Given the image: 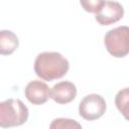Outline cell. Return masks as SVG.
Here are the masks:
<instances>
[{
  "label": "cell",
  "instance_id": "9c48e42d",
  "mask_svg": "<svg viewBox=\"0 0 129 129\" xmlns=\"http://www.w3.org/2000/svg\"><path fill=\"white\" fill-rule=\"evenodd\" d=\"M128 103H129V90L128 88H124L119 91L115 97V104L118 111L128 119Z\"/></svg>",
  "mask_w": 129,
  "mask_h": 129
},
{
  "label": "cell",
  "instance_id": "7a4b0ae2",
  "mask_svg": "<svg viewBox=\"0 0 129 129\" xmlns=\"http://www.w3.org/2000/svg\"><path fill=\"white\" fill-rule=\"evenodd\" d=\"M28 114V108L19 99H8L0 102V127L20 126L27 121Z\"/></svg>",
  "mask_w": 129,
  "mask_h": 129
},
{
  "label": "cell",
  "instance_id": "6da1fadb",
  "mask_svg": "<svg viewBox=\"0 0 129 129\" xmlns=\"http://www.w3.org/2000/svg\"><path fill=\"white\" fill-rule=\"evenodd\" d=\"M70 69L69 60L59 52L44 51L34 60V72L43 81L51 82L61 79Z\"/></svg>",
  "mask_w": 129,
  "mask_h": 129
},
{
  "label": "cell",
  "instance_id": "8992f818",
  "mask_svg": "<svg viewBox=\"0 0 129 129\" xmlns=\"http://www.w3.org/2000/svg\"><path fill=\"white\" fill-rule=\"evenodd\" d=\"M24 95L32 105H42L50 98V89L41 81H31L26 85Z\"/></svg>",
  "mask_w": 129,
  "mask_h": 129
},
{
  "label": "cell",
  "instance_id": "8fae6325",
  "mask_svg": "<svg viewBox=\"0 0 129 129\" xmlns=\"http://www.w3.org/2000/svg\"><path fill=\"white\" fill-rule=\"evenodd\" d=\"M80 3L85 11L96 13L105 3V0H80Z\"/></svg>",
  "mask_w": 129,
  "mask_h": 129
},
{
  "label": "cell",
  "instance_id": "52a82bcc",
  "mask_svg": "<svg viewBox=\"0 0 129 129\" xmlns=\"http://www.w3.org/2000/svg\"><path fill=\"white\" fill-rule=\"evenodd\" d=\"M77 96L76 85L69 81L56 83L50 89V98L57 104H69Z\"/></svg>",
  "mask_w": 129,
  "mask_h": 129
},
{
  "label": "cell",
  "instance_id": "5b68a950",
  "mask_svg": "<svg viewBox=\"0 0 129 129\" xmlns=\"http://www.w3.org/2000/svg\"><path fill=\"white\" fill-rule=\"evenodd\" d=\"M124 8L116 1H105L103 6L96 12L95 19L100 25H110L123 18Z\"/></svg>",
  "mask_w": 129,
  "mask_h": 129
},
{
  "label": "cell",
  "instance_id": "277c9868",
  "mask_svg": "<svg viewBox=\"0 0 129 129\" xmlns=\"http://www.w3.org/2000/svg\"><path fill=\"white\" fill-rule=\"evenodd\" d=\"M106 101L98 94H90L82 99L79 104L80 116L88 121H93L101 118L106 112Z\"/></svg>",
  "mask_w": 129,
  "mask_h": 129
},
{
  "label": "cell",
  "instance_id": "3957f363",
  "mask_svg": "<svg viewBox=\"0 0 129 129\" xmlns=\"http://www.w3.org/2000/svg\"><path fill=\"white\" fill-rule=\"evenodd\" d=\"M107 51L114 57H124L129 52V28L126 25L109 30L104 37Z\"/></svg>",
  "mask_w": 129,
  "mask_h": 129
},
{
  "label": "cell",
  "instance_id": "30bf717a",
  "mask_svg": "<svg viewBox=\"0 0 129 129\" xmlns=\"http://www.w3.org/2000/svg\"><path fill=\"white\" fill-rule=\"evenodd\" d=\"M50 129H74V128H82V125L78 123L76 120L73 119H68V118H57L54 119L50 125Z\"/></svg>",
  "mask_w": 129,
  "mask_h": 129
},
{
  "label": "cell",
  "instance_id": "ba28073f",
  "mask_svg": "<svg viewBox=\"0 0 129 129\" xmlns=\"http://www.w3.org/2000/svg\"><path fill=\"white\" fill-rule=\"evenodd\" d=\"M19 45V40L16 34L10 30H0V54H12Z\"/></svg>",
  "mask_w": 129,
  "mask_h": 129
}]
</instances>
